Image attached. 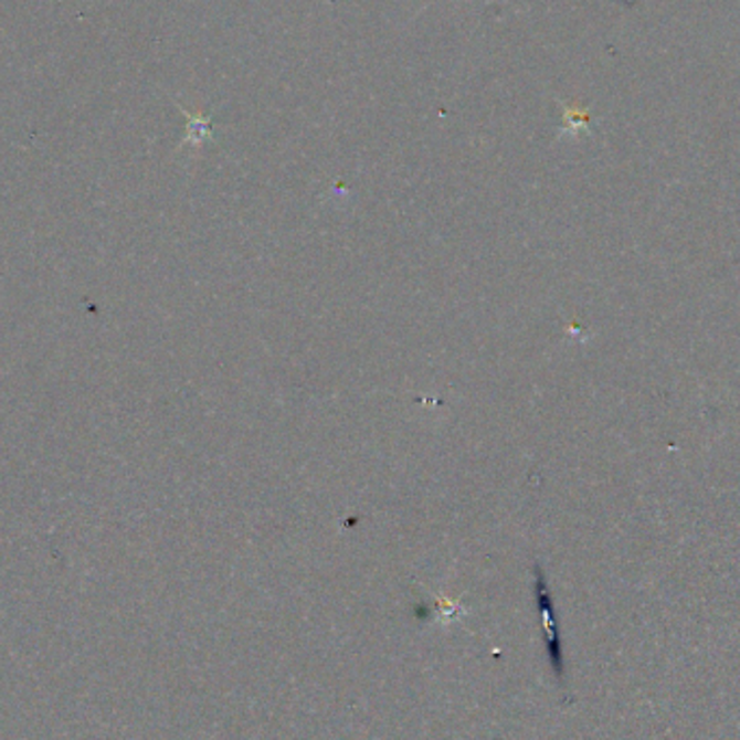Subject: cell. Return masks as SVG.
<instances>
[{"instance_id":"obj_1","label":"cell","mask_w":740,"mask_h":740,"mask_svg":"<svg viewBox=\"0 0 740 740\" xmlns=\"http://www.w3.org/2000/svg\"><path fill=\"white\" fill-rule=\"evenodd\" d=\"M535 602L539 611V624H541V635H543V649L548 656V663L552 667V674L557 676L559 685L565 688V654H563V643H561V633H559V622L554 613V602L552 593L548 589V581L543 577V570L535 565Z\"/></svg>"},{"instance_id":"obj_2","label":"cell","mask_w":740,"mask_h":740,"mask_svg":"<svg viewBox=\"0 0 740 740\" xmlns=\"http://www.w3.org/2000/svg\"><path fill=\"white\" fill-rule=\"evenodd\" d=\"M180 110L187 115L189 119V126H187V137H184V146L191 144V146H202L204 141L212 139V121L211 117L202 115V113H189L187 108L180 106Z\"/></svg>"}]
</instances>
